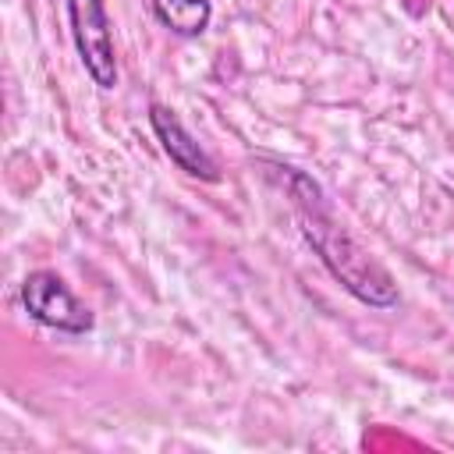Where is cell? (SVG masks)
I'll use <instances>...</instances> for the list:
<instances>
[{"label": "cell", "instance_id": "obj_1", "mask_svg": "<svg viewBox=\"0 0 454 454\" xmlns=\"http://www.w3.org/2000/svg\"><path fill=\"white\" fill-rule=\"evenodd\" d=\"M301 231L309 238V245L319 252V259L330 266V273L362 301L369 305H394L397 301V291H394V280L390 273L372 262L365 255V248H358L323 209L319 202H312V213L301 206Z\"/></svg>", "mask_w": 454, "mask_h": 454}, {"label": "cell", "instance_id": "obj_2", "mask_svg": "<svg viewBox=\"0 0 454 454\" xmlns=\"http://www.w3.org/2000/svg\"><path fill=\"white\" fill-rule=\"evenodd\" d=\"M67 18H71V35H74L85 71L92 74L96 85L114 89L117 85V57H114V39H110V21L103 11V0H67Z\"/></svg>", "mask_w": 454, "mask_h": 454}, {"label": "cell", "instance_id": "obj_3", "mask_svg": "<svg viewBox=\"0 0 454 454\" xmlns=\"http://www.w3.org/2000/svg\"><path fill=\"white\" fill-rule=\"evenodd\" d=\"M21 301H25L28 316L39 319L43 326H53V330H64V333H85V330H92V312L50 270H35V273L25 277Z\"/></svg>", "mask_w": 454, "mask_h": 454}, {"label": "cell", "instance_id": "obj_4", "mask_svg": "<svg viewBox=\"0 0 454 454\" xmlns=\"http://www.w3.org/2000/svg\"><path fill=\"white\" fill-rule=\"evenodd\" d=\"M149 121H153V131H156V138L163 142L167 156H170L181 170H188L192 177H202V181H216V177H220L213 156H209V153L184 131V124L177 121L174 110L153 103V106H149Z\"/></svg>", "mask_w": 454, "mask_h": 454}, {"label": "cell", "instance_id": "obj_5", "mask_svg": "<svg viewBox=\"0 0 454 454\" xmlns=\"http://www.w3.org/2000/svg\"><path fill=\"white\" fill-rule=\"evenodd\" d=\"M153 11L177 35H199L209 25V0H153Z\"/></svg>", "mask_w": 454, "mask_h": 454}]
</instances>
